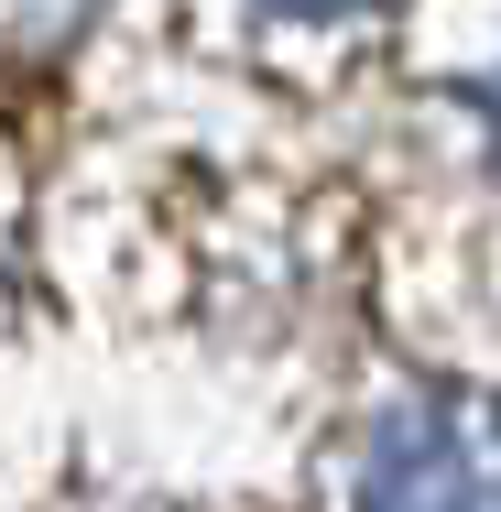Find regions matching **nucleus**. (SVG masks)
Segmentation results:
<instances>
[{
	"mask_svg": "<svg viewBox=\"0 0 501 512\" xmlns=\"http://www.w3.org/2000/svg\"><path fill=\"white\" fill-rule=\"evenodd\" d=\"M371 512H501V404H414L371 447Z\"/></svg>",
	"mask_w": 501,
	"mask_h": 512,
	"instance_id": "obj_1",
	"label": "nucleus"
},
{
	"mask_svg": "<svg viewBox=\"0 0 501 512\" xmlns=\"http://www.w3.org/2000/svg\"><path fill=\"white\" fill-rule=\"evenodd\" d=\"M316 11H338V0H316Z\"/></svg>",
	"mask_w": 501,
	"mask_h": 512,
	"instance_id": "obj_2",
	"label": "nucleus"
}]
</instances>
